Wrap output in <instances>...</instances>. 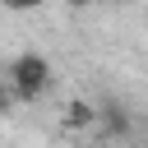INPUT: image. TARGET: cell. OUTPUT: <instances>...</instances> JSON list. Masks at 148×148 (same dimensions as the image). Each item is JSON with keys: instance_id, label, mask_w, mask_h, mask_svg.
I'll use <instances>...</instances> for the list:
<instances>
[{"instance_id": "7", "label": "cell", "mask_w": 148, "mask_h": 148, "mask_svg": "<svg viewBox=\"0 0 148 148\" xmlns=\"http://www.w3.org/2000/svg\"><path fill=\"white\" fill-rule=\"evenodd\" d=\"M116 5H134V0H116Z\"/></svg>"}, {"instance_id": "4", "label": "cell", "mask_w": 148, "mask_h": 148, "mask_svg": "<svg viewBox=\"0 0 148 148\" xmlns=\"http://www.w3.org/2000/svg\"><path fill=\"white\" fill-rule=\"evenodd\" d=\"M5 5H9V9H18V14H28V9H42L46 0H5Z\"/></svg>"}, {"instance_id": "2", "label": "cell", "mask_w": 148, "mask_h": 148, "mask_svg": "<svg viewBox=\"0 0 148 148\" xmlns=\"http://www.w3.org/2000/svg\"><path fill=\"white\" fill-rule=\"evenodd\" d=\"M97 125H102L111 139H125V134H130V116H125L120 102H102V106H97Z\"/></svg>"}, {"instance_id": "5", "label": "cell", "mask_w": 148, "mask_h": 148, "mask_svg": "<svg viewBox=\"0 0 148 148\" xmlns=\"http://www.w3.org/2000/svg\"><path fill=\"white\" fill-rule=\"evenodd\" d=\"M5 111H9V88L0 83V116H5Z\"/></svg>"}, {"instance_id": "6", "label": "cell", "mask_w": 148, "mask_h": 148, "mask_svg": "<svg viewBox=\"0 0 148 148\" xmlns=\"http://www.w3.org/2000/svg\"><path fill=\"white\" fill-rule=\"evenodd\" d=\"M65 5H69V9H88L92 0H65Z\"/></svg>"}, {"instance_id": "3", "label": "cell", "mask_w": 148, "mask_h": 148, "mask_svg": "<svg viewBox=\"0 0 148 148\" xmlns=\"http://www.w3.org/2000/svg\"><path fill=\"white\" fill-rule=\"evenodd\" d=\"M88 125H97V106L83 102V97H74L65 106V130H88Z\"/></svg>"}, {"instance_id": "1", "label": "cell", "mask_w": 148, "mask_h": 148, "mask_svg": "<svg viewBox=\"0 0 148 148\" xmlns=\"http://www.w3.org/2000/svg\"><path fill=\"white\" fill-rule=\"evenodd\" d=\"M5 74H9V88H14L18 102H37V97L46 92V83H51V60L37 56V51H23V56L9 60Z\"/></svg>"}]
</instances>
